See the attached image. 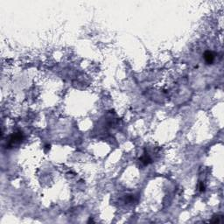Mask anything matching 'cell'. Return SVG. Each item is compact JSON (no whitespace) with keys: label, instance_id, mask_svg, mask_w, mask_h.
Instances as JSON below:
<instances>
[{"label":"cell","instance_id":"obj_1","mask_svg":"<svg viewBox=\"0 0 224 224\" xmlns=\"http://www.w3.org/2000/svg\"><path fill=\"white\" fill-rule=\"evenodd\" d=\"M23 139H24V135H23L22 131H18V132L13 133L9 138L7 146L9 148H11V147H13L14 145L19 144L23 141Z\"/></svg>","mask_w":224,"mask_h":224},{"label":"cell","instance_id":"obj_2","mask_svg":"<svg viewBox=\"0 0 224 224\" xmlns=\"http://www.w3.org/2000/svg\"><path fill=\"white\" fill-rule=\"evenodd\" d=\"M204 59L205 61L207 64H212L214 61V54L213 52H210V51H207L204 54Z\"/></svg>","mask_w":224,"mask_h":224},{"label":"cell","instance_id":"obj_3","mask_svg":"<svg viewBox=\"0 0 224 224\" xmlns=\"http://www.w3.org/2000/svg\"><path fill=\"white\" fill-rule=\"evenodd\" d=\"M140 161H141V162L144 164V165H148V164H150L151 163V158H150V157L147 155L146 153H144V155L141 158H140Z\"/></svg>","mask_w":224,"mask_h":224},{"label":"cell","instance_id":"obj_4","mask_svg":"<svg viewBox=\"0 0 224 224\" xmlns=\"http://www.w3.org/2000/svg\"><path fill=\"white\" fill-rule=\"evenodd\" d=\"M221 218H222V216L217 215V216L214 217V219L211 220V221H212V222H220V221H221Z\"/></svg>","mask_w":224,"mask_h":224},{"label":"cell","instance_id":"obj_5","mask_svg":"<svg viewBox=\"0 0 224 224\" xmlns=\"http://www.w3.org/2000/svg\"><path fill=\"white\" fill-rule=\"evenodd\" d=\"M199 189H200V191L201 192H204L205 191V185L203 184V182H200V186H199Z\"/></svg>","mask_w":224,"mask_h":224}]
</instances>
